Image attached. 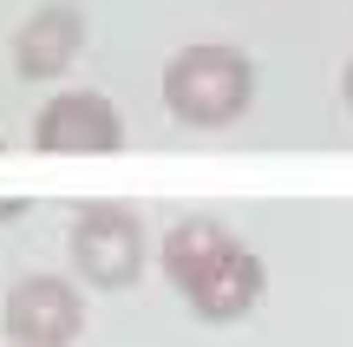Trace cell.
I'll list each match as a JSON object with an SVG mask.
<instances>
[{"label":"cell","instance_id":"cell-1","mask_svg":"<svg viewBox=\"0 0 353 347\" xmlns=\"http://www.w3.org/2000/svg\"><path fill=\"white\" fill-rule=\"evenodd\" d=\"M255 105V59L242 46H183L164 66V112L190 131H223Z\"/></svg>","mask_w":353,"mask_h":347},{"label":"cell","instance_id":"cell-2","mask_svg":"<svg viewBox=\"0 0 353 347\" xmlns=\"http://www.w3.org/2000/svg\"><path fill=\"white\" fill-rule=\"evenodd\" d=\"M65 249H72L79 282L105 288V295L131 288L144 275V262H151V236H144L131 204H79L72 230H65Z\"/></svg>","mask_w":353,"mask_h":347},{"label":"cell","instance_id":"cell-3","mask_svg":"<svg viewBox=\"0 0 353 347\" xmlns=\"http://www.w3.org/2000/svg\"><path fill=\"white\" fill-rule=\"evenodd\" d=\"M125 144V118H118V105L105 99V92H59V99L39 105L33 118V151H52V157H105Z\"/></svg>","mask_w":353,"mask_h":347},{"label":"cell","instance_id":"cell-4","mask_svg":"<svg viewBox=\"0 0 353 347\" xmlns=\"http://www.w3.org/2000/svg\"><path fill=\"white\" fill-rule=\"evenodd\" d=\"M236 256H242V243L216 217H176L164 230V243H157V269H164V282L183 301L210 295V288L236 269Z\"/></svg>","mask_w":353,"mask_h":347},{"label":"cell","instance_id":"cell-5","mask_svg":"<svg viewBox=\"0 0 353 347\" xmlns=\"http://www.w3.org/2000/svg\"><path fill=\"white\" fill-rule=\"evenodd\" d=\"M7 341L13 347H72L85 335V301L59 275H20L7 288Z\"/></svg>","mask_w":353,"mask_h":347},{"label":"cell","instance_id":"cell-6","mask_svg":"<svg viewBox=\"0 0 353 347\" xmlns=\"http://www.w3.org/2000/svg\"><path fill=\"white\" fill-rule=\"evenodd\" d=\"M79 46H85V13L72 0H46L13 33V72L20 79H59L79 59Z\"/></svg>","mask_w":353,"mask_h":347},{"label":"cell","instance_id":"cell-7","mask_svg":"<svg viewBox=\"0 0 353 347\" xmlns=\"http://www.w3.org/2000/svg\"><path fill=\"white\" fill-rule=\"evenodd\" d=\"M262 288H268L262 256H255V249H242V256H236V269H229L223 282L210 288V295H196L190 308H196L203 321H242V315H249L255 301H262Z\"/></svg>","mask_w":353,"mask_h":347},{"label":"cell","instance_id":"cell-8","mask_svg":"<svg viewBox=\"0 0 353 347\" xmlns=\"http://www.w3.org/2000/svg\"><path fill=\"white\" fill-rule=\"evenodd\" d=\"M13 217H26V197H0V223H13Z\"/></svg>","mask_w":353,"mask_h":347},{"label":"cell","instance_id":"cell-9","mask_svg":"<svg viewBox=\"0 0 353 347\" xmlns=\"http://www.w3.org/2000/svg\"><path fill=\"white\" fill-rule=\"evenodd\" d=\"M341 99H347V112H353V59H347V72H341Z\"/></svg>","mask_w":353,"mask_h":347},{"label":"cell","instance_id":"cell-10","mask_svg":"<svg viewBox=\"0 0 353 347\" xmlns=\"http://www.w3.org/2000/svg\"><path fill=\"white\" fill-rule=\"evenodd\" d=\"M7 347H13V341H7Z\"/></svg>","mask_w":353,"mask_h":347}]
</instances>
